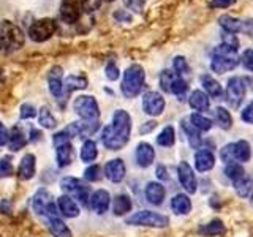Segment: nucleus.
I'll return each mask as SVG.
<instances>
[{
	"mask_svg": "<svg viewBox=\"0 0 253 237\" xmlns=\"http://www.w3.org/2000/svg\"><path fill=\"white\" fill-rule=\"evenodd\" d=\"M168 223H169L168 217L162 215V213L152 212V210H141L126 218V225H133V226L165 228V226H168Z\"/></svg>",
	"mask_w": 253,
	"mask_h": 237,
	"instance_id": "5",
	"label": "nucleus"
},
{
	"mask_svg": "<svg viewBox=\"0 0 253 237\" xmlns=\"http://www.w3.org/2000/svg\"><path fill=\"white\" fill-rule=\"evenodd\" d=\"M154 158H155V150L154 147L147 144V142H141L136 147V161L141 168H147L154 163Z\"/></svg>",
	"mask_w": 253,
	"mask_h": 237,
	"instance_id": "20",
	"label": "nucleus"
},
{
	"mask_svg": "<svg viewBox=\"0 0 253 237\" xmlns=\"http://www.w3.org/2000/svg\"><path fill=\"white\" fill-rule=\"evenodd\" d=\"M109 204H111V196L106 190H97L89 199V207L97 212V213H105L109 209Z\"/></svg>",
	"mask_w": 253,
	"mask_h": 237,
	"instance_id": "16",
	"label": "nucleus"
},
{
	"mask_svg": "<svg viewBox=\"0 0 253 237\" xmlns=\"http://www.w3.org/2000/svg\"><path fill=\"white\" fill-rule=\"evenodd\" d=\"M131 131V117L124 109H117L113 116V125L103 130L101 141L109 150L122 149L130 139Z\"/></svg>",
	"mask_w": 253,
	"mask_h": 237,
	"instance_id": "1",
	"label": "nucleus"
},
{
	"mask_svg": "<svg viewBox=\"0 0 253 237\" xmlns=\"http://www.w3.org/2000/svg\"><path fill=\"white\" fill-rule=\"evenodd\" d=\"M242 65L253 73V49H245L241 55Z\"/></svg>",
	"mask_w": 253,
	"mask_h": 237,
	"instance_id": "45",
	"label": "nucleus"
},
{
	"mask_svg": "<svg viewBox=\"0 0 253 237\" xmlns=\"http://www.w3.org/2000/svg\"><path fill=\"white\" fill-rule=\"evenodd\" d=\"M221 40H223V44L231 46L234 49H237V46H239V40L236 38L234 34H229V32H226L225 35H221Z\"/></svg>",
	"mask_w": 253,
	"mask_h": 237,
	"instance_id": "49",
	"label": "nucleus"
},
{
	"mask_svg": "<svg viewBox=\"0 0 253 237\" xmlns=\"http://www.w3.org/2000/svg\"><path fill=\"white\" fill-rule=\"evenodd\" d=\"M220 21V26L223 27L226 32H229V34H237V32H242V22L239 19L233 18V16H221V18L218 19Z\"/></svg>",
	"mask_w": 253,
	"mask_h": 237,
	"instance_id": "34",
	"label": "nucleus"
},
{
	"mask_svg": "<svg viewBox=\"0 0 253 237\" xmlns=\"http://www.w3.org/2000/svg\"><path fill=\"white\" fill-rule=\"evenodd\" d=\"M188 103H190V106L196 111H208L209 109V97H208V93H204L201 90L192 92V95H190V98H188Z\"/></svg>",
	"mask_w": 253,
	"mask_h": 237,
	"instance_id": "28",
	"label": "nucleus"
},
{
	"mask_svg": "<svg viewBox=\"0 0 253 237\" xmlns=\"http://www.w3.org/2000/svg\"><path fill=\"white\" fill-rule=\"evenodd\" d=\"M57 207L62 212V215H65L67 218H75V217L79 215V213H81L76 201L73 199V198L67 196V195L60 196L57 199Z\"/></svg>",
	"mask_w": 253,
	"mask_h": 237,
	"instance_id": "19",
	"label": "nucleus"
},
{
	"mask_svg": "<svg viewBox=\"0 0 253 237\" xmlns=\"http://www.w3.org/2000/svg\"><path fill=\"white\" fill-rule=\"evenodd\" d=\"M46 220V226L51 231V234L54 237H71V231L70 228L63 223V221L59 217H47Z\"/></svg>",
	"mask_w": 253,
	"mask_h": 237,
	"instance_id": "22",
	"label": "nucleus"
},
{
	"mask_svg": "<svg viewBox=\"0 0 253 237\" xmlns=\"http://www.w3.org/2000/svg\"><path fill=\"white\" fill-rule=\"evenodd\" d=\"M35 169H37V163H35V155L27 154L22 158L18 168V177L22 180H29L35 176Z\"/></svg>",
	"mask_w": 253,
	"mask_h": 237,
	"instance_id": "21",
	"label": "nucleus"
},
{
	"mask_svg": "<svg viewBox=\"0 0 253 237\" xmlns=\"http://www.w3.org/2000/svg\"><path fill=\"white\" fill-rule=\"evenodd\" d=\"M176 79H177V75L176 73H172V71H169V70H163L162 73H160V85H162V89L165 92L171 93L172 84H174V81H176Z\"/></svg>",
	"mask_w": 253,
	"mask_h": 237,
	"instance_id": "37",
	"label": "nucleus"
},
{
	"mask_svg": "<svg viewBox=\"0 0 253 237\" xmlns=\"http://www.w3.org/2000/svg\"><path fill=\"white\" fill-rule=\"evenodd\" d=\"M190 122H192L195 128H198L200 131H208L212 128V122L201 114H192L190 116Z\"/></svg>",
	"mask_w": 253,
	"mask_h": 237,
	"instance_id": "40",
	"label": "nucleus"
},
{
	"mask_svg": "<svg viewBox=\"0 0 253 237\" xmlns=\"http://www.w3.org/2000/svg\"><path fill=\"white\" fill-rule=\"evenodd\" d=\"M171 209L174 213H177V215H187V213L192 210V201H190V198L185 195H176L171 199Z\"/></svg>",
	"mask_w": 253,
	"mask_h": 237,
	"instance_id": "25",
	"label": "nucleus"
},
{
	"mask_svg": "<svg viewBox=\"0 0 253 237\" xmlns=\"http://www.w3.org/2000/svg\"><path fill=\"white\" fill-rule=\"evenodd\" d=\"M52 142L55 147V160H57V164L60 168H65L73 160V147L70 144L68 136L63 131L55 133Z\"/></svg>",
	"mask_w": 253,
	"mask_h": 237,
	"instance_id": "10",
	"label": "nucleus"
},
{
	"mask_svg": "<svg viewBox=\"0 0 253 237\" xmlns=\"http://www.w3.org/2000/svg\"><path fill=\"white\" fill-rule=\"evenodd\" d=\"M237 63H239V57H237V49H234V47L228 44H220L213 49L211 63L213 73L223 75L226 71L234 70Z\"/></svg>",
	"mask_w": 253,
	"mask_h": 237,
	"instance_id": "2",
	"label": "nucleus"
},
{
	"mask_svg": "<svg viewBox=\"0 0 253 237\" xmlns=\"http://www.w3.org/2000/svg\"><path fill=\"white\" fill-rule=\"evenodd\" d=\"M32 207L37 212V215H42L43 218L47 217H59L57 205L54 202V196L47 192V190H40L35 195Z\"/></svg>",
	"mask_w": 253,
	"mask_h": 237,
	"instance_id": "7",
	"label": "nucleus"
},
{
	"mask_svg": "<svg viewBox=\"0 0 253 237\" xmlns=\"http://www.w3.org/2000/svg\"><path fill=\"white\" fill-rule=\"evenodd\" d=\"M106 78L109 79V81H116V79L119 78V68L114 65L113 62L106 65Z\"/></svg>",
	"mask_w": 253,
	"mask_h": 237,
	"instance_id": "51",
	"label": "nucleus"
},
{
	"mask_svg": "<svg viewBox=\"0 0 253 237\" xmlns=\"http://www.w3.org/2000/svg\"><path fill=\"white\" fill-rule=\"evenodd\" d=\"M24 32L11 21L0 22V46L6 52L18 51L24 44Z\"/></svg>",
	"mask_w": 253,
	"mask_h": 237,
	"instance_id": "3",
	"label": "nucleus"
},
{
	"mask_svg": "<svg viewBox=\"0 0 253 237\" xmlns=\"http://www.w3.org/2000/svg\"><path fill=\"white\" fill-rule=\"evenodd\" d=\"M201 82L204 85V90L208 92V97H212V98H220L221 97V93H223V90H221V85L211 75L201 76Z\"/></svg>",
	"mask_w": 253,
	"mask_h": 237,
	"instance_id": "29",
	"label": "nucleus"
},
{
	"mask_svg": "<svg viewBox=\"0 0 253 237\" xmlns=\"http://www.w3.org/2000/svg\"><path fill=\"white\" fill-rule=\"evenodd\" d=\"M73 108L76 111V114L83 118V120H98L100 117V108L98 103L93 97L89 95H81L78 97L73 103Z\"/></svg>",
	"mask_w": 253,
	"mask_h": 237,
	"instance_id": "9",
	"label": "nucleus"
},
{
	"mask_svg": "<svg viewBox=\"0 0 253 237\" xmlns=\"http://www.w3.org/2000/svg\"><path fill=\"white\" fill-rule=\"evenodd\" d=\"M157 142L163 147H169L174 144V128L172 126H165L162 130V133L158 134Z\"/></svg>",
	"mask_w": 253,
	"mask_h": 237,
	"instance_id": "39",
	"label": "nucleus"
},
{
	"mask_svg": "<svg viewBox=\"0 0 253 237\" xmlns=\"http://www.w3.org/2000/svg\"><path fill=\"white\" fill-rule=\"evenodd\" d=\"M213 164H215V158H213V154L209 152V150H200V152H196L195 155V166L198 171H209L213 168Z\"/></svg>",
	"mask_w": 253,
	"mask_h": 237,
	"instance_id": "24",
	"label": "nucleus"
},
{
	"mask_svg": "<svg viewBox=\"0 0 253 237\" xmlns=\"http://www.w3.org/2000/svg\"><path fill=\"white\" fill-rule=\"evenodd\" d=\"M221 160L225 163L231 164L234 161H249L250 157H252V150H250V146L247 141H237V142H233V144H228L223 147L221 150Z\"/></svg>",
	"mask_w": 253,
	"mask_h": 237,
	"instance_id": "6",
	"label": "nucleus"
},
{
	"mask_svg": "<svg viewBox=\"0 0 253 237\" xmlns=\"http://www.w3.org/2000/svg\"><path fill=\"white\" fill-rule=\"evenodd\" d=\"M55 30H57L55 21L51 18H43L32 24L29 29V37L30 40H34L35 43H43L55 34Z\"/></svg>",
	"mask_w": 253,
	"mask_h": 237,
	"instance_id": "11",
	"label": "nucleus"
},
{
	"mask_svg": "<svg viewBox=\"0 0 253 237\" xmlns=\"http://www.w3.org/2000/svg\"><path fill=\"white\" fill-rule=\"evenodd\" d=\"M142 109L149 116H160L165 109V98L158 92H147L142 97Z\"/></svg>",
	"mask_w": 253,
	"mask_h": 237,
	"instance_id": "14",
	"label": "nucleus"
},
{
	"mask_svg": "<svg viewBox=\"0 0 253 237\" xmlns=\"http://www.w3.org/2000/svg\"><path fill=\"white\" fill-rule=\"evenodd\" d=\"M215 117H217V122L220 123V126L223 130H229L233 125V118H231V114L228 113V111L225 108H217L215 111Z\"/></svg>",
	"mask_w": 253,
	"mask_h": 237,
	"instance_id": "38",
	"label": "nucleus"
},
{
	"mask_svg": "<svg viewBox=\"0 0 253 237\" xmlns=\"http://www.w3.org/2000/svg\"><path fill=\"white\" fill-rule=\"evenodd\" d=\"M81 0H62L60 2V18L67 24H75L83 14Z\"/></svg>",
	"mask_w": 253,
	"mask_h": 237,
	"instance_id": "13",
	"label": "nucleus"
},
{
	"mask_svg": "<svg viewBox=\"0 0 253 237\" xmlns=\"http://www.w3.org/2000/svg\"><path fill=\"white\" fill-rule=\"evenodd\" d=\"M0 49H2V46H0Z\"/></svg>",
	"mask_w": 253,
	"mask_h": 237,
	"instance_id": "61",
	"label": "nucleus"
},
{
	"mask_svg": "<svg viewBox=\"0 0 253 237\" xmlns=\"http://www.w3.org/2000/svg\"><path fill=\"white\" fill-rule=\"evenodd\" d=\"M87 78L85 76H67V79H63V93H70L73 90H79V89H85L87 87Z\"/></svg>",
	"mask_w": 253,
	"mask_h": 237,
	"instance_id": "26",
	"label": "nucleus"
},
{
	"mask_svg": "<svg viewBox=\"0 0 253 237\" xmlns=\"http://www.w3.org/2000/svg\"><path fill=\"white\" fill-rule=\"evenodd\" d=\"M114 18L117 21H125V22H130L131 21V16L128 13H125V11H116L114 13Z\"/></svg>",
	"mask_w": 253,
	"mask_h": 237,
	"instance_id": "55",
	"label": "nucleus"
},
{
	"mask_svg": "<svg viewBox=\"0 0 253 237\" xmlns=\"http://www.w3.org/2000/svg\"><path fill=\"white\" fill-rule=\"evenodd\" d=\"M37 116V111L35 108L29 105V103H26V105L21 106V118H32Z\"/></svg>",
	"mask_w": 253,
	"mask_h": 237,
	"instance_id": "48",
	"label": "nucleus"
},
{
	"mask_svg": "<svg viewBox=\"0 0 253 237\" xmlns=\"http://www.w3.org/2000/svg\"><path fill=\"white\" fill-rule=\"evenodd\" d=\"M165 187L158 182H150V184L146 187V198L150 204L154 205H160L165 199Z\"/></svg>",
	"mask_w": 253,
	"mask_h": 237,
	"instance_id": "23",
	"label": "nucleus"
},
{
	"mask_svg": "<svg viewBox=\"0 0 253 237\" xmlns=\"http://www.w3.org/2000/svg\"><path fill=\"white\" fill-rule=\"evenodd\" d=\"M0 172L3 176H10L13 174V164H11V158L10 157H5L2 161H0Z\"/></svg>",
	"mask_w": 253,
	"mask_h": 237,
	"instance_id": "46",
	"label": "nucleus"
},
{
	"mask_svg": "<svg viewBox=\"0 0 253 237\" xmlns=\"http://www.w3.org/2000/svg\"><path fill=\"white\" fill-rule=\"evenodd\" d=\"M234 190L241 198H252L253 196V180L247 176L234 182Z\"/></svg>",
	"mask_w": 253,
	"mask_h": 237,
	"instance_id": "30",
	"label": "nucleus"
},
{
	"mask_svg": "<svg viewBox=\"0 0 253 237\" xmlns=\"http://www.w3.org/2000/svg\"><path fill=\"white\" fill-rule=\"evenodd\" d=\"M223 231H225V228H223V223H221L220 220H212L211 223L200 228V234H203L206 237L220 236V234H223Z\"/></svg>",
	"mask_w": 253,
	"mask_h": 237,
	"instance_id": "35",
	"label": "nucleus"
},
{
	"mask_svg": "<svg viewBox=\"0 0 253 237\" xmlns=\"http://www.w3.org/2000/svg\"><path fill=\"white\" fill-rule=\"evenodd\" d=\"M40 125L44 126L47 130H52L55 125H57V120H55V117L51 114L49 108H42L40 109Z\"/></svg>",
	"mask_w": 253,
	"mask_h": 237,
	"instance_id": "36",
	"label": "nucleus"
},
{
	"mask_svg": "<svg viewBox=\"0 0 253 237\" xmlns=\"http://www.w3.org/2000/svg\"><path fill=\"white\" fill-rule=\"evenodd\" d=\"M172 67H174V71L179 75V76H185V75H190V67H188V62L185 57H182V55H177L176 59L172 62Z\"/></svg>",
	"mask_w": 253,
	"mask_h": 237,
	"instance_id": "41",
	"label": "nucleus"
},
{
	"mask_svg": "<svg viewBox=\"0 0 253 237\" xmlns=\"http://www.w3.org/2000/svg\"><path fill=\"white\" fill-rule=\"evenodd\" d=\"M144 79H146V73L144 68L141 65H131L125 70L124 73V79H122V85L121 90L125 95L126 98H133L141 92L142 85H144Z\"/></svg>",
	"mask_w": 253,
	"mask_h": 237,
	"instance_id": "4",
	"label": "nucleus"
},
{
	"mask_svg": "<svg viewBox=\"0 0 253 237\" xmlns=\"http://www.w3.org/2000/svg\"><path fill=\"white\" fill-rule=\"evenodd\" d=\"M157 177H158V179H162V180H166V179H168V174H166L165 166H158V168H157Z\"/></svg>",
	"mask_w": 253,
	"mask_h": 237,
	"instance_id": "57",
	"label": "nucleus"
},
{
	"mask_svg": "<svg viewBox=\"0 0 253 237\" xmlns=\"http://www.w3.org/2000/svg\"><path fill=\"white\" fill-rule=\"evenodd\" d=\"M60 188L67 193V196L73 198V199L79 201L84 205H89V188H87L81 180L75 177H63L60 180Z\"/></svg>",
	"mask_w": 253,
	"mask_h": 237,
	"instance_id": "8",
	"label": "nucleus"
},
{
	"mask_svg": "<svg viewBox=\"0 0 253 237\" xmlns=\"http://www.w3.org/2000/svg\"><path fill=\"white\" fill-rule=\"evenodd\" d=\"M146 0H125V5L130 8V10L141 13L142 11V6H144Z\"/></svg>",
	"mask_w": 253,
	"mask_h": 237,
	"instance_id": "50",
	"label": "nucleus"
},
{
	"mask_svg": "<svg viewBox=\"0 0 253 237\" xmlns=\"http://www.w3.org/2000/svg\"><path fill=\"white\" fill-rule=\"evenodd\" d=\"M242 32H245V34H249V35L253 37V19L242 22Z\"/></svg>",
	"mask_w": 253,
	"mask_h": 237,
	"instance_id": "56",
	"label": "nucleus"
},
{
	"mask_svg": "<svg viewBox=\"0 0 253 237\" xmlns=\"http://www.w3.org/2000/svg\"><path fill=\"white\" fill-rule=\"evenodd\" d=\"M245 97V84L242 78H231L226 87V101L231 108H239Z\"/></svg>",
	"mask_w": 253,
	"mask_h": 237,
	"instance_id": "12",
	"label": "nucleus"
},
{
	"mask_svg": "<svg viewBox=\"0 0 253 237\" xmlns=\"http://www.w3.org/2000/svg\"><path fill=\"white\" fill-rule=\"evenodd\" d=\"M125 163L121 160V158H116V160H111L106 163L105 166V176L117 184V182H122L125 177Z\"/></svg>",
	"mask_w": 253,
	"mask_h": 237,
	"instance_id": "17",
	"label": "nucleus"
},
{
	"mask_svg": "<svg viewBox=\"0 0 253 237\" xmlns=\"http://www.w3.org/2000/svg\"><path fill=\"white\" fill-rule=\"evenodd\" d=\"M108 2H113V0H108Z\"/></svg>",
	"mask_w": 253,
	"mask_h": 237,
	"instance_id": "60",
	"label": "nucleus"
},
{
	"mask_svg": "<svg viewBox=\"0 0 253 237\" xmlns=\"http://www.w3.org/2000/svg\"><path fill=\"white\" fill-rule=\"evenodd\" d=\"M149 125H144V126H141V133H149L150 130H154L155 128V122H147Z\"/></svg>",
	"mask_w": 253,
	"mask_h": 237,
	"instance_id": "59",
	"label": "nucleus"
},
{
	"mask_svg": "<svg viewBox=\"0 0 253 237\" xmlns=\"http://www.w3.org/2000/svg\"><path fill=\"white\" fill-rule=\"evenodd\" d=\"M8 139H10V133L5 128V125L0 122V147H3L8 144Z\"/></svg>",
	"mask_w": 253,
	"mask_h": 237,
	"instance_id": "53",
	"label": "nucleus"
},
{
	"mask_svg": "<svg viewBox=\"0 0 253 237\" xmlns=\"http://www.w3.org/2000/svg\"><path fill=\"white\" fill-rule=\"evenodd\" d=\"M187 90H188L187 82H185L180 76H177V79H176V81H174V84H172V90H171V93L177 95V97H182V95H184Z\"/></svg>",
	"mask_w": 253,
	"mask_h": 237,
	"instance_id": "44",
	"label": "nucleus"
},
{
	"mask_svg": "<svg viewBox=\"0 0 253 237\" xmlns=\"http://www.w3.org/2000/svg\"><path fill=\"white\" fill-rule=\"evenodd\" d=\"M225 174H226V176H228L229 179H231L233 182L239 180V179H242V177L245 176V172H244V169H242V166H241V164H236V163L228 164V166H226V169H225Z\"/></svg>",
	"mask_w": 253,
	"mask_h": 237,
	"instance_id": "42",
	"label": "nucleus"
},
{
	"mask_svg": "<svg viewBox=\"0 0 253 237\" xmlns=\"http://www.w3.org/2000/svg\"><path fill=\"white\" fill-rule=\"evenodd\" d=\"M84 177L89 180V182H97L100 180L101 177V169H100V166L98 164H92L89 166L85 171H84Z\"/></svg>",
	"mask_w": 253,
	"mask_h": 237,
	"instance_id": "43",
	"label": "nucleus"
},
{
	"mask_svg": "<svg viewBox=\"0 0 253 237\" xmlns=\"http://www.w3.org/2000/svg\"><path fill=\"white\" fill-rule=\"evenodd\" d=\"M47 84H49V92L55 98H60L63 95V73L60 67H54L47 76Z\"/></svg>",
	"mask_w": 253,
	"mask_h": 237,
	"instance_id": "18",
	"label": "nucleus"
},
{
	"mask_svg": "<svg viewBox=\"0 0 253 237\" xmlns=\"http://www.w3.org/2000/svg\"><path fill=\"white\" fill-rule=\"evenodd\" d=\"M97 155H98L97 144H95L92 139L85 141L83 144V149H81V160L85 163H92L95 158H97Z\"/></svg>",
	"mask_w": 253,
	"mask_h": 237,
	"instance_id": "33",
	"label": "nucleus"
},
{
	"mask_svg": "<svg viewBox=\"0 0 253 237\" xmlns=\"http://www.w3.org/2000/svg\"><path fill=\"white\" fill-rule=\"evenodd\" d=\"M242 120L247 123H253V101L249 103V106H245L242 111Z\"/></svg>",
	"mask_w": 253,
	"mask_h": 237,
	"instance_id": "52",
	"label": "nucleus"
},
{
	"mask_svg": "<svg viewBox=\"0 0 253 237\" xmlns=\"http://www.w3.org/2000/svg\"><path fill=\"white\" fill-rule=\"evenodd\" d=\"M81 3H83L84 11H87V13H92V11L98 10V8H100V5H101V0H81Z\"/></svg>",
	"mask_w": 253,
	"mask_h": 237,
	"instance_id": "47",
	"label": "nucleus"
},
{
	"mask_svg": "<svg viewBox=\"0 0 253 237\" xmlns=\"http://www.w3.org/2000/svg\"><path fill=\"white\" fill-rule=\"evenodd\" d=\"M182 128H184V131L187 133L190 146H192L193 149H200V146H201V136H200V130L195 128L192 122H185V120H182Z\"/></svg>",
	"mask_w": 253,
	"mask_h": 237,
	"instance_id": "31",
	"label": "nucleus"
},
{
	"mask_svg": "<svg viewBox=\"0 0 253 237\" xmlns=\"http://www.w3.org/2000/svg\"><path fill=\"white\" fill-rule=\"evenodd\" d=\"M26 144H27L26 134H24V131L19 128V126H14V128L11 130V133H10L8 147H10V150H13V152H18V150H21Z\"/></svg>",
	"mask_w": 253,
	"mask_h": 237,
	"instance_id": "27",
	"label": "nucleus"
},
{
	"mask_svg": "<svg viewBox=\"0 0 253 237\" xmlns=\"http://www.w3.org/2000/svg\"><path fill=\"white\" fill-rule=\"evenodd\" d=\"M177 174H179V182L180 185L184 187L188 193H195L196 192V179H195V174L190 168V164L182 161L177 168Z\"/></svg>",
	"mask_w": 253,
	"mask_h": 237,
	"instance_id": "15",
	"label": "nucleus"
},
{
	"mask_svg": "<svg viewBox=\"0 0 253 237\" xmlns=\"http://www.w3.org/2000/svg\"><path fill=\"white\" fill-rule=\"evenodd\" d=\"M113 210L116 215H125L126 212L131 210V199L126 195H119L116 196L114 204H113Z\"/></svg>",
	"mask_w": 253,
	"mask_h": 237,
	"instance_id": "32",
	"label": "nucleus"
},
{
	"mask_svg": "<svg viewBox=\"0 0 253 237\" xmlns=\"http://www.w3.org/2000/svg\"><path fill=\"white\" fill-rule=\"evenodd\" d=\"M2 212L5 213H11V202L8 199H3L2 201Z\"/></svg>",
	"mask_w": 253,
	"mask_h": 237,
	"instance_id": "58",
	"label": "nucleus"
},
{
	"mask_svg": "<svg viewBox=\"0 0 253 237\" xmlns=\"http://www.w3.org/2000/svg\"><path fill=\"white\" fill-rule=\"evenodd\" d=\"M236 0H212L211 2V6L212 8H228L231 6Z\"/></svg>",
	"mask_w": 253,
	"mask_h": 237,
	"instance_id": "54",
	"label": "nucleus"
}]
</instances>
